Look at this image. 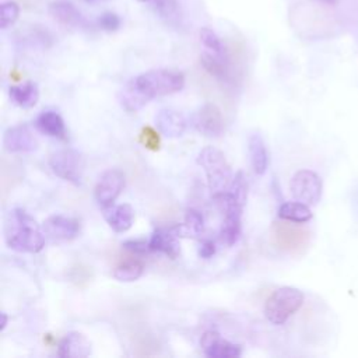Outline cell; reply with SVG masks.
I'll use <instances>...</instances> for the list:
<instances>
[{
	"mask_svg": "<svg viewBox=\"0 0 358 358\" xmlns=\"http://www.w3.org/2000/svg\"><path fill=\"white\" fill-rule=\"evenodd\" d=\"M185 76L178 70L154 69L130 80L119 94V102L127 112H136L158 96L180 91Z\"/></svg>",
	"mask_w": 358,
	"mask_h": 358,
	"instance_id": "6da1fadb",
	"label": "cell"
},
{
	"mask_svg": "<svg viewBox=\"0 0 358 358\" xmlns=\"http://www.w3.org/2000/svg\"><path fill=\"white\" fill-rule=\"evenodd\" d=\"M43 228L22 208H13L4 220V239L10 249L21 253H38L45 246Z\"/></svg>",
	"mask_w": 358,
	"mask_h": 358,
	"instance_id": "7a4b0ae2",
	"label": "cell"
},
{
	"mask_svg": "<svg viewBox=\"0 0 358 358\" xmlns=\"http://www.w3.org/2000/svg\"><path fill=\"white\" fill-rule=\"evenodd\" d=\"M197 164L204 169L207 183L213 194L229 189L232 183V171L225 155L215 147H204L199 157Z\"/></svg>",
	"mask_w": 358,
	"mask_h": 358,
	"instance_id": "3957f363",
	"label": "cell"
},
{
	"mask_svg": "<svg viewBox=\"0 0 358 358\" xmlns=\"http://www.w3.org/2000/svg\"><path fill=\"white\" fill-rule=\"evenodd\" d=\"M303 303V294L295 287H280L264 303V316L273 324H282Z\"/></svg>",
	"mask_w": 358,
	"mask_h": 358,
	"instance_id": "277c9868",
	"label": "cell"
},
{
	"mask_svg": "<svg viewBox=\"0 0 358 358\" xmlns=\"http://www.w3.org/2000/svg\"><path fill=\"white\" fill-rule=\"evenodd\" d=\"M49 166L56 176L78 185L84 172V158L76 150L63 148L49 157Z\"/></svg>",
	"mask_w": 358,
	"mask_h": 358,
	"instance_id": "5b68a950",
	"label": "cell"
},
{
	"mask_svg": "<svg viewBox=\"0 0 358 358\" xmlns=\"http://www.w3.org/2000/svg\"><path fill=\"white\" fill-rule=\"evenodd\" d=\"M289 190L295 200L308 206H315L322 197L323 183L316 172L301 169L294 173L289 182Z\"/></svg>",
	"mask_w": 358,
	"mask_h": 358,
	"instance_id": "8992f818",
	"label": "cell"
},
{
	"mask_svg": "<svg viewBox=\"0 0 358 358\" xmlns=\"http://www.w3.org/2000/svg\"><path fill=\"white\" fill-rule=\"evenodd\" d=\"M273 238L275 245L287 252H299L309 242V231L298 222L291 224V221L282 220L273 224Z\"/></svg>",
	"mask_w": 358,
	"mask_h": 358,
	"instance_id": "52a82bcc",
	"label": "cell"
},
{
	"mask_svg": "<svg viewBox=\"0 0 358 358\" xmlns=\"http://www.w3.org/2000/svg\"><path fill=\"white\" fill-rule=\"evenodd\" d=\"M124 183L126 178L120 169L105 171L94 189V197L98 206H101L102 208L113 206L115 200L124 189Z\"/></svg>",
	"mask_w": 358,
	"mask_h": 358,
	"instance_id": "ba28073f",
	"label": "cell"
},
{
	"mask_svg": "<svg viewBox=\"0 0 358 358\" xmlns=\"http://www.w3.org/2000/svg\"><path fill=\"white\" fill-rule=\"evenodd\" d=\"M193 127L207 136V137H218L224 131V117L220 108L211 102L200 106L192 116Z\"/></svg>",
	"mask_w": 358,
	"mask_h": 358,
	"instance_id": "9c48e42d",
	"label": "cell"
},
{
	"mask_svg": "<svg viewBox=\"0 0 358 358\" xmlns=\"http://www.w3.org/2000/svg\"><path fill=\"white\" fill-rule=\"evenodd\" d=\"M42 228L49 239L56 242H66L74 239L80 234L81 225L77 218L55 214L43 221Z\"/></svg>",
	"mask_w": 358,
	"mask_h": 358,
	"instance_id": "30bf717a",
	"label": "cell"
},
{
	"mask_svg": "<svg viewBox=\"0 0 358 358\" xmlns=\"http://www.w3.org/2000/svg\"><path fill=\"white\" fill-rule=\"evenodd\" d=\"M179 234H183L182 225L157 228L148 241L150 250L164 253L169 259H176L180 253L178 242V236H180Z\"/></svg>",
	"mask_w": 358,
	"mask_h": 358,
	"instance_id": "8fae6325",
	"label": "cell"
},
{
	"mask_svg": "<svg viewBox=\"0 0 358 358\" xmlns=\"http://www.w3.org/2000/svg\"><path fill=\"white\" fill-rule=\"evenodd\" d=\"M3 145L8 152H32L38 148V140L28 124H18L4 131Z\"/></svg>",
	"mask_w": 358,
	"mask_h": 358,
	"instance_id": "7c38bea8",
	"label": "cell"
},
{
	"mask_svg": "<svg viewBox=\"0 0 358 358\" xmlns=\"http://www.w3.org/2000/svg\"><path fill=\"white\" fill-rule=\"evenodd\" d=\"M200 345L204 355L210 358H235L242 354V347L239 344L222 338L220 333L214 330H208L201 336Z\"/></svg>",
	"mask_w": 358,
	"mask_h": 358,
	"instance_id": "4fadbf2b",
	"label": "cell"
},
{
	"mask_svg": "<svg viewBox=\"0 0 358 358\" xmlns=\"http://www.w3.org/2000/svg\"><path fill=\"white\" fill-rule=\"evenodd\" d=\"M90 354L91 343L83 333L70 331L59 343L57 355L62 358H85Z\"/></svg>",
	"mask_w": 358,
	"mask_h": 358,
	"instance_id": "5bb4252c",
	"label": "cell"
},
{
	"mask_svg": "<svg viewBox=\"0 0 358 358\" xmlns=\"http://www.w3.org/2000/svg\"><path fill=\"white\" fill-rule=\"evenodd\" d=\"M155 123L159 133L168 138L180 137L186 130V119L173 109H161L155 116Z\"/></svg>",
	"mask_w": 358,
	"mask_h": 358,
	"instance_id": "9a60e30c",
	"label": "cell"
},
{
	"mask_svg": "<svg viewBox=\"0 0 358 358\" xmlns=\"http://www.w3.org/2000/svg\"><path fill=\"white\" fill-rule=\"evenodd\" d=\"M103 218L115 232H126L131 228L134 220V210L130 204H119L103 208Z\"/></svg>",
	"mask_w": 358,
	"mask_h": 358,
	"instance_id": "2e32d148",
	"label": "cell"
},
{
	"mask_svg": "<svg viewBox=\"0 0 358 358\" xmlns=\"http://www.w3.org/2000/svg\"><path fill=\"white\" fill-rule=\"evenodd\" d=\"M35 127L49 136V137H55V138H66V126H64V120L62 119V116L55 112V110H45L41 112L35 120Z\"/></svg>",
	"mask_w": 358,
	"mask_h": 358,
	"instance_id": "e0dca14e",
	"label": "cell"
},
{
	"mask_svg": "<svg viewBox=\"0 0 358 358\" xmlns=\"http://www.w3.org/2000/svg\"><path fill=\"white\" fill-rule=\"evenodd\" d=\"M248 150L250 155V164L257 175H263L268 166V152L263 137L259 133H253L248 141Z\"/></svg>",
	"mask_w": 358,
	"mask_h": 358,
	"instance_id": "ac0fdd59",
	"label": "cell"
},
{
	"mask_svg": "<svg viewBox=\"0 0 358 358\" xmlns=\"http://www.w3.org/2000/svg\"><path fill=\"white\" fill-rule=\"evenodd\" d=\"M10 99L20 108L29 109L34 108L39 99L38 85L32 81H27L20 85H13L8 88Z\"/></svg>",
	"mask_w": 358,
	"mask_h": 358,
	"instance_id": "d6986e66",
	"label": "cell"
},
{
	"mask_svg": "<svg viewBox=\"0 0 358 358\" xmlns=\"http://www.w3.org/2000/svg\"><path fill=\"white\" fill-rule=\"evenodd\" d=\"M201 64L213 77H215L221 81L229 80V57H228V55L217 56L210 52H204L201 55Z\"/></svg>",
	"mask_w": 358,
	"mask_h": 358,
	"instance_id": "ffe728a7",
	"label": "cell"
},
{
	"mask_svg": "<svg viewBox=\"0 0 358 358\" xmlns=\"http://www.w3.org/2000/svg\"><path fill=\"white\" fill-rule=\"evenodd\" d=\"M278 217L281 220H287L291 222L303 224L312 218V211L308 204L295 200L282 203L278 208Z\"/></svg>",
	"mask_w": 358,
	"mask_h": 358,
	"instance_id": "44dd1931",
	"label": "cell"
},
{
	"mask_svg": "<svg viewBox=\"0 0 358 358\" xmlns=\"http://www.w3.org/2000/svg\"><path fill=\"white\" fill-rule=\"evenodd\" d=\"M49 13L60 24L69 25V27L77 25L80 22V20H81V15L77 11V8L70 1H66V0L53 1L49 6Z\"/></svg>",
	"mask_w": 358,
	"mask_h": 358,
	"instance_id": "7402d4cb",
	"label": "cell"
},
{
	"mask_svg": "<svg viewBox=\"0 0 358 358\" xmlns=\"http://www.w3.org/2000/svg\"><path fill=\"white\" fill-rule=\"evenodd\" d=\"M144 273V264L140 260H124L113 270V277L122 282H131L138 280Z\"/></svg>",
	"mask_w": 358,
	"mask_h": 358,
	"instance_id": "603a6c76",
	"label": "cell"
},
{
	"mask_svg": "<svg viewBox=\"0 0 358 358\" xmlns=\"http://www.w3.org/2000/svg\"><path fill=\"white\" fill-rule=\"evenodd\" d=\"M241 236V217H224V221L220 228V241L227 245L232 246L238 242Z\"/></svg>",
	"mask_w": 358,
	"mask_h": 358,
	"instance_id": "cb8c5ba5",
	"label": "cell"
},
{
	"mask_svg": "<svg viewBox=\"0 0 358 358\" xmlns=\"http://www.w3.org/2000/svg\"><path fill=\"white\" fill-rule=\"evenodd\" d=\"M183 235L200 236L204 232V217L199 210L189 208L185 215V222L182 224Z\"/></svg>",
	"mask_w": 358,
	"mask_h": 358,
	"instance_id": "d4e9b609",
	"label": "cell"
},
{
	"mask_svg": "<svg viewBox=\"0 0 358 358\" xmlns=\"http://www.w3.org/2000/svg\"><path fill=\"white\" fill-rule=\"evenodd\" d=\"M200 41H201L203 46L207 49V52H210L213 55H217V56H227L228 55L227 50H225V46L221 42V39L210 28H201L200 29Z\"/></svg>",
	"mask_w": 358,
	"mask_h": 358,
	"instance_id": "484cf974",
	"label": "cell"
},
{
	"mask_svg": "<svg viewBox=\"0 0 358 358\" xmlns=\"http://www.w3.org/2000/svg\"><path fill=\"white\" fill-rule=\"evenodd\" d=\"M0 11H1V28H7L11 24L15 22V20L18 18L20 14V7L15 1H4L0 6Z\"/></svg>",
	"mask_w": 358,
	"mask_h": 358,
	"instance_id": "4316f807",
	"label": "cell"
},
{
	"mask_svg": "<svg viewBox=\"0 0 358 358\" xmlns=\"http://www.w3.org/2000/svg\"><path fill=\"white\" fill-rule=\"evenodd\" d=\"M141 140H143L144 145L147 148L152 150V151L159 148V137H158L157 131L152 127H150V126L143 127V130H141Z\"/></svg>",
	"mask_w": 358,
	"mask_h": 358,
	"instance_id": "83f0119b",
	"label": "cell"
},
{
	"mask_svg": "<svg viewBox=\"0 0 358 358\" xmlns=\"http://www.w3.org/2000/svg\"><path fill=\"white\" fill-rule=\"evenodd\" d=\"M123 248L127 249L129 252L134 253V255H144V253L151 252L150 248H148V242L141 241V239L126 241V242H123Z\"/></svg>",
	"mask_w": 358,
	"mask_h": 358,
	"instance_id": "f1b7e54d",
	"label": "cell"
},
{
	"mask_svg": "<svg viewBox=\"0 0 358 358\" xmlns=\"http://www.w3.org/2000/svg\"><path fill=\"white\" fill-rule=\"evenodd\" d=\"M98 22H99L101 28H103V29H106V31H115V29H117L119 25H120L119 17H117L116 14H113V13H105V14H102V15L99 17Z\"/></svg>",
	"mask_w": 358,
	"mask_h": 358,
	"instance_id": "f546056e",
	"label": "cell"
},
{
	"mask_svg": "<svg viewBox=\"0 0 358 358\" xmlns=\"http://www.w3.org/2000/svg\"><path fill=\"white\" fill-rule=\"evenodd\" d=\"M215 253V243L210 239H206L199 246V256L203 259H210Z\"/></svg>",
	"mask_w": 358,
	"mask_h": 358,
	"instance_id": "4dcf8cb0",
	"label": "cell"
},
{
	"mask_svg": "<svg viewBox=\"0 0 358 358\" xmlns=\"http://www.w3.org/2000/svg\"><path fill=\"white\" fill-rule=\"evenodd\" d=\"M1 323H0V331H3L4 329H6V326H7V315L4 313V312H1Z\"/></svg>",
	"mask_w": 358,
	"mask_h": 358,
	"instance_id": "1f68e13d",
	"label": "cell"
},
{
	"mask_svg": "<svg viewBox=\"0 0 358 358\" xmlns=\"http://www.w3.org/2000/svg\"><path fill=\"white\" fill-rule=\"evenodd\" d=\"M21 1L25 4V7H34L38 3V0H21Z\"/></svg>",
	"mask_w": 358,
	"mask_h": 358,
	"instance_id": "d6a6232c",
	"label": "cell"
},
{
	"mask_svg": "<svg viewBox=\"0 0 358 358\" xmlns=\"http://www.w3.org/2000/svg\"><path fill=\"white\" fill-rule=\"evenodd\" d=\"M322 1H324V3H330V4H331V3H336L337 0H322Z\"/></svg>",
	"mask_w": 358,
	"mask_h": 358,
	"instance_id": "836d02e7",
	"label": "cell"
},
{
	"mask_svg": "<svg viewBox=\"0 0 358 358\" xmlns=\"http://www.w3.org/2000/svg\"><path fill=\"white\" fill-rule=\"evenodd\" d=\"M138 1H148V0H138Z\"/></svg>",
	"mask_w": 358,
	"mask_h": 358,
	"instance_id": "e575fe53",
	"label": "cell"
},
{
	"mask_svg": "<svg viewBox=\"0 0 358 358\" xmlns=\"http://www.w3.org/2000/svg\"><path fill=\"white\" fill-rule=\"evenodd\" d=\"M85 1H94V0H85Z\"/></svg>",
	"mask_w": 358,
	"mask_h": 358,
	"instance_id": "d590c367",
	"label": "cell"
}]
</instances>
